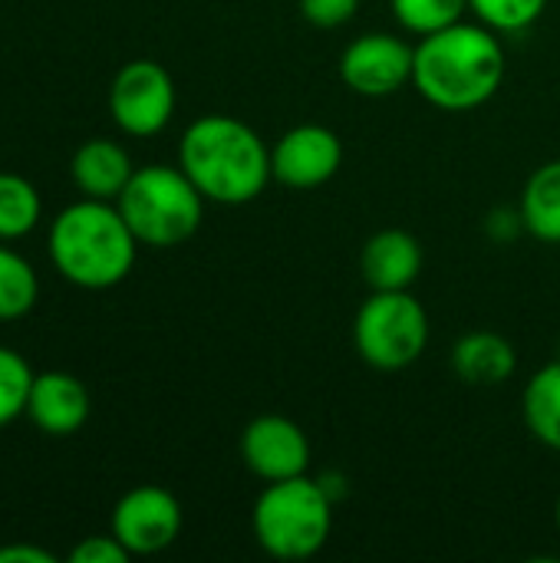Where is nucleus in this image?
I'll use <instances>...</instances> for the list:
<instances>
[{
    "label": "nucleus",
    "mask_w": 560,
    "mask_h": 563,
    "mask_svg": "<svg viewBox=\"0 0 560 563\" xmlns=\"http://www.w3.org/2000/svg\"><path fill=\"white\" fill-rule=\"evenodd\" d=\"M505 82V46L485 23H452L416 43L413 86L446 112L485 106Z\"/></svg>",
    "instance_id": "obj_1"
},
{
    "label": "nucleus",
    "mask_w": 560,
    "mask_h": 563,
    "mask_svg": "<svg viewBox=\"0 0 560 563\" xmlns=\"http://www.w3.org/2000/svg\"><path fill=\"white\" fill-rule=\"evenodd\" d=\"M178 168L195 181L205 201L248 205L264 195L271 172V148L234 115H198L178 142Z\"/></svg>",
    "instance_id": "obj_2"
},
{
    "label": "nucleus",
    "mask_w": 560,
    "mask_h": 563,
    "mask_svg": "<svg viewBox=\"0 0 560 563\" xmlns=\"http://www.w3.org/2000/svg\"><path fill=\"white\" fill-rule=\"evenodd\" d=\"M46 247L63 280L83 290H109L132 274L139 241L116 201L83 198L53 218Z\"/></svg>",
    "instance_id": "obj_3"
},
{
    "label": "nucleus",
    "mask_w": 560,
    "mask_h": 563,
    "mask_svg": "<svg viewBox=\"0 0 560 563\" xmlns=\"http://www.w3.org/2000/svg\"><path fill=\"white\" fill-rule=\"evenodd\" d=\"M251 528L261 551H267L271 558L307 561L323 551L333 531V498L327 485L307 475L267 482V488L254 501Z\"/></svg>",
    "instance_id": "obj_4"
},
{
    "label": "nucleus",
    "mask_w": 560,
    "mask_h": 563,
    "mask_svg": "<svg viewBox=\"0 0 560 563\" xmlns=\"http://www.w3.org/2000/svg\"><path fill=\"white\" fill-rule=\"evenodd\" d=\"M135 241L145 247H178L195 238L205 218V195L175 165L135 168L122 195L116 198Z\"/></svg>",
    "instance_id": "obj_5"
},
{
    "label": "nucleus",
    "mask_w": 560,
    "mask_h": 563,
    "mask_svg": "<svg viewBox=\"0 0 560 563\" xmlns=\"http://www.w3.org/2000/svg\"><path fill=\"white\" fill-rule=\"evenodd\" d=\"M353 343L366 366L396 373L429 346L426 307L409 290H373L353 320Z\"/></svg>",
    "instance_id": "obj_6"
},
{
    "label": "nucleus",
    "mask_w": 560,
    "mask_h": 563,
    "mask_svg": "<svg viewBox=\"0 0 560 563\" xmlns=\"http://www.w3.org/2000/svg\"><path fill=\"white\" fill-rule=\"evenodd\" d=\"M109 115L132 139L158 135L175 115V82L168 69L155 59L125 63L109 86Z\"/></svg>",
    "instance_id": "obj_7"
},
{
    "label": "nucleus",
    "mask_w": 560,
    "mask_h": 563,
    "mask_svg": "<svg viewBox=\"0 0 560 563\" xmlns=\"http://www.w3.org/2000/svg\"><path fill=\"white\" fill-rule=\"evenodd\" d=\"M109 531L132 558L162 554L182 534V505L158 485H139L116 501Z\"/></svg>",
    "instance_id": "obj_8"
},
{
    "label": "nucleus",
    "mask_w": 560,
    "mask_h": 563,
    "mask_svg": "<svg viewBox=\"0 0 560 563\" xmlns=\"http://www.w3.org/2000/svg\"><path fill=\"white\" fill-rule=\"evenodd\" d=\"M416 46L396 33H363L340 56V79L366 99H386L413 82Z\"/></svg>",
    "instance_id": "obj_9"
},
{
    "label": "nucleus",
    "mask_w": 560,
    "mask_h": 563,
    "mask_svg": "<svg viewBox=\"0 0 560 563\" xmlns=\"http://www.w3.org/2000/svg\"><path fill=\"white\" fill-rule=\"evenodd\" d=\"M343 165V142L333 129L304 122L287 129L271 148V172L274 181L287 188H320L327 185Z\"/></svg>",
    "instance_id": "obj_10"
},
{
    "label": "nucleus",
    "mask_w": 560,
    "mask_h": 563,
    "mask_svg": "<svg viewBox=\"0 0 560 563\" xmlns=\"http://www.w3.org/2000/svg\"><path fill=\"white\" fill-rule=\"evenodd\" d=\"M241 462L261 482H284L307 475L310 442L307 432L287 416H257L241 432Z\"/></svg>",
    "instance_id": "obj_11"
},
{
    "label": "nucleus",
    "mask_w": 560,
    "mask_h": 563,
    "mask_svg": "<svg viewBox=\"0 0 560 563\" xmlns=\"http://www.w3.org/2000/svg\"><path fill=\"white\" fill-rule=\"evenodd\" d=\"M89 389L63 373V369H50V373H36L33 386H30V399H26V419L53 439H66L76 435L86 419H89Z\"/></svg>",
    "instance_id": "obj_12"
},
{
    "label": "nucleus",
    "mask_w": 560,
    "mask_h": 563,
    "mask_svg": "<svg viewBox=\"0 0 560 563\" xmlns=\"http://www.w3.org/2000/svg\"><path fill=\"white\" fill-rule=\"evenodd\" d=\"M360 274L370 290H409L422 274V244L403 231H376L360 254Z\"/></svg>",
    "instance_id": "obj_13"
},
{
    "label": "nucleus",
    "mask_w": 560,
    "mask_h": 563,
    "mask_svg": "<svg viewBox=\"0 0 560 563\" xmlns=\"http://www.w3.org/2000/svg\"><path fill=\"white\" fill-rule=\"evenodd\" d=\"M69 175H73V185L83 191V198L116 201L122 188L129 185V178L135 175V165L119 142L86 139L69 162Z\"/></svg>",
    "instance_id": "obj_14"
},
{
    "label": "nucleus",
    "mask_w": 560,
    "mask_h": 563,
    "mask_svg": "<svg viewBox=\"0 0 560 563\" xmlns=\"http://www.w3.org/2000/svg\"><path fill=\"white\" fill-rule=\"evenodd\" d=\"M452 369L465 386H502L518 369L515 346L495 330L465 333L452 350Z\"/></svg>",
    "instance_id": "obj_15"
},
{
    "label": "nucleus",
    "mask_w": 560,
    "mask_h": 563,
    "mask_svg": "<svg viewBox=\"0 0 560 563\" xmlns=\"http://www.w3.org/2000/svg\"><path fill=\"white\" fill-rule=\"evenodd\" d=\"M518 218L531 238H538L545 244H560V158L545 162L525 181V191L518 201Z\"/></svg>",
    "instance_id": "obj_16"
},
{
    "label": "nucleus",
    "mask_w": 560,
    "mask_h": 563,
    "mask_svg": "<svg viewBox=\"0 0 560 563\" xmlns=\"http://www.w3.org/2000/svg\"><path fill=\"white\" fill-rule=\"evenodd\" d=\"M521 409H525L528 432L541 445L560 452V360L548 363L531 376V383L525 386Z\"/></svg>",
    "instance_id": "obj_17"
},
{
    "label": "nucleus",
    "mask_w": 560,
    "mask_h": 563,
    "mask_svg": "<svg viewBox=\"0 0 560 563\" xmlns=\"http://www.w3.org/2000/svg\"><path fill=\"white\" fill-rule=\"evenodd\" d=\"M43 218L40 191L13 172H0V241H20Z\"/></svg>",
    "instance_id": "obj_18"
},
{
    "label": "nucleus",
    "mask_w": 560,
    "mask_h": 563,
    "mask_svg": "<svg viewBox=\"0 0 560 563\" xmlns=\"http://www.w3.org/2000/svg\"><path fill=\"white\" fill-rule=\"evenodd\" d=\"M40 297V277L33 264L0 244V323L20 320L36 307Z\"/></svg>",
    "instance_id": "obj_19"
},
{
    "label": "nucleus",
    "mask_w": 560,
    "mask_h": 563,
    "mask_svg": "<svg viewBox=\"0 0 560 563\" xmlns=\"http://www.w3.org/2000/svg\"><path fill=\"white\" fill-rule=\"evenodd\" d=\"M389 3H393V16L399 20V26L416 36L446 30L459 23L465 10H472L469 0H389Z\"/></svg>",
    "instance_id": "obj_20"
},
{
    "label": "nucleus",
    "mask_w": 560,
    "mask_h": 563,
    "mask_svg": "<svg viewBox=\"0 0 560 563\" xmlns=\"http://www.w3.org/2000/svg\"><path fill=\"white\" fill-rule=\"evenodd\" d=\"M33 376L36 373L17 350L0 346V429L17 422L20 416H26Z\"/></svg>",
    "instance_id": "obj_21"
},
{
    "label": "nucleus",
    "mask_w": 560,
    "mask_h": 563,
    "mask_svg": "<svg viewBox=\"0 0 560 563\" xmlns=\"http://www.w3.org/2000/svg\"><path fill=\"white\" fill-rule=\"evenodd\" d=\"M479 23L492 26L495 33H518L528 30L548 7V0H469Z\"/></svg>",
    "instance_id": "obj_22"
},
{
    "label": "nucleus",
    "mask_w": 560,
    "mask_h": 563,
    "mask_svg": "<svg viewBox=\"0 0 560 563\" xmlns=\"http://www.w3.org/2000/svg\"><path fill=\"white\" fill-rule=\"evenodd\" d=\"M360 0H300V13L307 23L320 26V30H333L343 26L356 16Z\"/></svg>",
    "instance_id": "obj_23"
},
{
    "label": "nucleus",
    "mask_w": 560,
    "mask_h": 563,
    "mask_svg": "<svg viewBox=\"0 0 560 563\" xmlns=\"http://www.w3.org/2000/svg\"><path fill=\"white\" fill-rule=\"evenodd\" d=\"M132 558L119 541L116 534H96V538H83L73 551H69V561L73 563H125Z\"/></svg>",
    "instance_id": "obj_24"
},
{
    "label": "nucleus",
    "mask_w": 560,
    "mask_h": 563,
    "mask_svg": "<svg viewBox=\"0 0 560 563\" xmlns=\"http://www.w3.org/2000/svg\"><path fill=\"white\" fill-rule=\"evenodd\" d=\"M0 563H56V554L33 544H10L0 548Z\"/></svg>",
    "instance_id": "obj_25"
},
{
    "label": "nucleus",
    "mask_w": 560,
    "mask_h": 563,
    "mask_svg": "<svg viewBox=\"0 0 560 563\" xmlns=\"http://www.w3.org/2000/svg\"><path fill=\"white\" fill-rule=\"evenodd\" d=\"M558 531H560V498H558Z\"/></svg>",
    "instance_id": "obj_26"
}]
</instances>
